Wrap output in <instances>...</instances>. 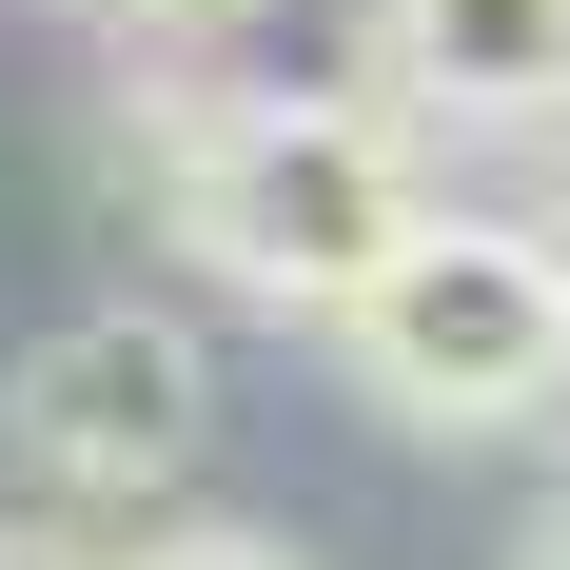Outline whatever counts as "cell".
Masks as SVG:
<instances>
[{"mask_svg":"<svg viewBox=\"0 0 570 570\" xmlns=\"http://www.w3.org/2000/svg\"><path fill=\"white\" fill-rule=\"evenodd\" d=\"M158 217H177V256H197L217 295L335 335L354 295L394 276V236L433 217V138H413L374 79H354V99L236 79V99H177L158 118Z\"/></svg>","mask_w":570,"mask_h":570,"instance_id":"1","label":"cell"},{"mask_svg":"<svg viewBox=\"0 0 570 570\" xmlns=\"http://www.w3.org/2000/svg\"><path fill=\"white\" fill-rule=\"evenodd\" d=\"M354 394L394 413V433H531V413H570V217H433L394 236V276L335 315Z\"/></svg>","mask_w":570,"mask_h":570,"instance_id":"2","label":"cell"},{"mask_svg":"<svg viewBox=\"0 0 570 570\" xmlns=\"http://www.w3.org/2000/svg\"><path fill=\"white\" fill-rule=\"evenodd\" d=\"M0 453L40 472V492H79V512H158L177 472L217 453V354H197V315H158V295L59 315L0 374Z\"/></svg>","mask_w":570,"mask_h":570,"instance_id":"3","label":"cell"},{"mask_svg":"<svg viewBox=\"0 0 570 570\" xmlns=\"http://www.w3.org/2000/svg\"><path fill=\"white\" fill-rule=\"evenodd\" d=\"M354 59L413 138H570V0H374Z\"/></svg>","mask_w":570,"mask_h":570,"instance_id":"4","label":"cell"},{"mask_svg":"<svg viewBox=\"0 0 570 570\" xmlns=\"http://www.w3.org/2000/svg\"><path fill=\"white\" fill-rule=\"evenodd\" d=\"M118 570H315V551H276V531H236V512H177V531H138Z\"/></svg>","mask_w":570,"mask_h":570,"instance_id":"5","label":"cell"},{"mask_svg":"<svg viewBox=\"0 0 570 570\" xmlns=\"http://www.w3.org/2000/svg\"><path fill=\"white\" fill-rule=\"evenodd\" d=\"M0 570H118V551H79V531H40V512H0Z\"/></svg>","mask_w":570,"mask_h":570,"instance_id":"6","label":"cell"},{"mask_svg":"<svg viewBox=\"0 0 570 570\" xmlns=\"http://www.w3.org/2000/svg\"><path fill=\"white\" fill-rule=\"evenodd\" d=\"M79 20H118V40H177V20H217V0H79Z\"/></svg>","mask_w":570,"mask_h":570,"instance_id":"7","label":"cell"},{"mask_svg":"<svg viewBox=\"0 0 570 570\" xmlns=\"http://www.w3.org/2000/svg\"><path fill=\"white\" fill-rule=\"evenodd\" d=\"M512 570H570V492H551V512H531V531H512Z\"/></svg>","mask_w":570,"mask_h":570,"instance_id":"8","label":"cell"}]
</instances>
